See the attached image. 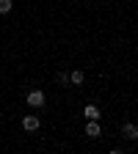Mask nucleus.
Instances as JSON below:
<instances>
[{
	"instance_id": "obj_1",
	"label": "nucleus",
	"mask_w": 138,
	"mask_h": 154,
	"mask_svg": "<svg viewBox=\"0 0 138 154\" xmlns=\"http://www.w3.org/2000/svg\"><path fill=\"white\" fill-rule=\"evenodd\" d=\"M44 102H47L44 91H28V105L30 107H44Z\"/></svg>"
},
{
	"instance_id": "obj_2",
	"label": "nucleus",
	"mask_w": 138,
	"mask_h": 154,
	"mask_svg": "<svg viewBox=\"0 0 138 154\" xmlns=\"http://www.w3.org/2000/svg\"><path fill=\"white\" fill-rule=\"evenodd\" d=\"M39 124H42V121H39V116H25V119H22V129L25 132H36Z\"/></svg>"
},
{
	"instance_id": "obj_3",
	"label": "nucleus",
	"mask_w": 138,
	"mask_h": 154,
	"mask_svg": "<svg viewBox=\"0 0 138 154\" xmlns=\"http://www.w3.org/2000/svg\"><path fill=\"white\" fill-rule=\"evenodd\" d=\"M122 138H127V140H138V127H135L133 121H127V124L122 127Z\"/></svg>"
},
{
	"instance_id": "obj_4",
	"label": "nucleus",
	"mask_w": 138,
	"mask_h": 154,
	"mask_svg": "<svg viewBox=\"0 0 138 154\" xmlns=\"http://www.w3.org/2000/svg\"><path fill=\"white\" fill-rule=\"evenodd\" d=\"M83 132H86V138H91V140H97V138L102 135V129H100V124H97V121H88Z\"/></svg>"
},
{
	"instance_id": "obj_5",
	"label": "nucleus",
	"mask_w": 138,
	"mask_h": 154,
	"mask_svg": "<svg viewBox=\"0 0 138 154\" xmlns=\"http://www.w3.org/2000/svg\"><path fill=\"white\" fill-rule=\"evenodd\" d=\"M83 116H86L88 121H100L102 113H100V107H97V105H86V107H83Z\"/></svg>"
},
{
	"instance_id": "obj_6",
	"label": "nucleus",
	"mask_w": 138,
	"mask_h": 154,
	"mask_svg": "<svg viewBox=\"0 0 138 154\" xmlns=\"http://www.w3.org/2000/svg\"><path fill=\"white\" fill-rule=\"evenodd\" d=\"M83 80H86L83 69H72V72H69V83H72V85H83Z\"/></svg>"
},
{
	"instance_id": "obj_7",
	"label": "nucleus",
	"mask_w": 138,
	"mask_h": 154,
	"mask_svg": "<svg viewBox=\"0 0 138 154\" xmlns=\"http://www.w3.org/2000/svg\"><path fill=\"white\" fill-rule=\"evenodd\" d=\"M55 83L61 85V88H64V85H69V74H64V72H58V74H55Z\"/></svg>"
},
{
	"instance_id": "obj_8",
	"label": "nucleus",
	"mask_w": 138,
	"mask_h": 154,
	"mask_svg": "<svg viewBox=\"0 0 138 154\" xmlns=\"http://www.w3.org/2000/svg\"><path fill=\"white\" fill-rule=\"evenodd\" d=\"M14 8V0H0V14H8Z\"/></svg>"
}]
</instances>
